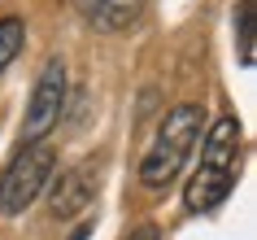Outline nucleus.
<instances>
[{
    "label": "nucleus",
    "mask_w": 257,
    "mask_h": 240,
    "mask_svg": "<svg viewBox=\"0 0 257 240\" xmlns=\"http://www.w3.org/2000/svg\"><path fill=\"white\" fill-rule=\"evenodd\" d=\"M79 18L96 31H109V35H122V31L140 27V18L149 9V0H70Z\"/></svg>",
    "instance_id": "obj_6"
},
{
    "label": "nucleus",
    "mask_w": 257,
    "mask_h": 240,
    "mask_svg": "<svg viewBox=\"0 0 257 240\" xmlns=\"http://www.w3.org/2000/svg\"><path fill=\"white\" fill-rule=\"evenodd\" d=\"M122 240H162V227H157V223H136Z\"/></svg>",
    "instance_id": "obj_9"
},
{
    "label": "nucleus",
    "mask_w": 257,
    "mask_h": 240,
    "mask_svg": "<svg viewBox=\"0 0 257 240\" xmlns=\"http://www.w3.org/2000/svg\"><path fill=\"white\" fill-rule=\"evenodd\" d=\"M70 240H87V227H79V231H74V236H70Z\"/></svg>",
    "instance_id": "obj_10"
},
{
    "label": "nucleus",
    "mask_w": 257,
    "mask_h": 240,
    "mask_svg": "<svg viewBox=\"0 0 257 240\" xmlns=\"http://www.w3.org/2000/svg\"><path fill=\"white\" fill-rule=\"evenodd\" d=\"M22 44H27V22L22 18H0V74L18 61Z\"/></svg>",
    "instance_id": "obj_8"
},
{
    "label": "nucleus",
    "mask_w": 257,
    "mask_h": 240,
    "mask_svg": "<svg viewBox=\"0 0 257 240\" xmlns=\"http://www.w3.org/2000/svg\"><path fill=\"white\" fill-rule=\"evenodd\" d=\"M253 44H257V9L253 0H240L235 5V61L244 70L253 66Z\"/></svg>",
    "instance_id": "obj_7"
},
{
    "label": "nucleus",
    "mask_w": 257,
    "mask_h": 240,
    "mask_svg": "<svg viewBox=\"0 0 257 240\" xmlns=\"http://www.w3.org/2000/svg\"><path fill=\"white\" fill-rule=\"evenodd\" d=\"M235 175H240V122L218 118L201 144V162H196L192 179L183 184V210L188 214H214L231 197Z\"/></svg>",
    "instance_id": "obj_1"
},
{
    "label": "nucleus",
    "mask_w": 257,
    "mask_h": 240,
    "mask_svg": "<svg viewBox=\"0 0 257 240\" xmlns=\"http://www.w3.org/2000/svg\"><path fill=\"white\" fill-rule=\"evenodd\" d=\"M66 101H70V70H66V57L53 53L40 66V79H35V88H31L27 118H22V144H40L44 135L61 122Z\"/></svg>",
    "instance_id": "obj_4"
},
{
    "label": "nucleus",
    "mask_w": 257,
    "mask_h": 240,
    "mask_svg": "<svg viewBox=\"0 0 257 240\" xmlns=\"http://www.w3.org/2000/svg\"><path fill=\"white\" fill-rule=\"evenodd\" d=\"M53 179H57V148L48 144V140L22 144L14 157L5 162V171H0V214H5V218L27 214L31 205L48 192Z\"/></svg>",
    "instance_id": "obj_3"
},
{
    "label": "nucleus",
    "mask_w": 257,
    "mask_h": 240,
    "mask_svg": "<svg viewBox=\"0 0 257 240\" xmlns=\"http://www.w3.org/2000/svg\"><path fill=\"white\" fill-rule=\"evenodd\" d=\"M201 122H205V109L201 105H175L170 114L162 118L153 144L144 148V162H140V184L144 188H162L170 184L183 162L192 157V148L201 140Z\"/></svg>",
    "instance_id": "obj_2"
},
{
    "label": "nucleus",
    "mask_w": 257,
    "mask_h": 240,
    "mask_svg": "<svg viewBox=\"0 0 257 240\" xmlns=\"http://www.w3.org/2000/svg\"><path fill=\"white\" fill-rule=\"evenodd\" d=\"M96 192H100V162L96 157L74 162L70 171H61V179L48 184V218H57V223L79 218L96 201Z\"/></svg>",
    "instance_id": "obj_5"
}]
</instances>
